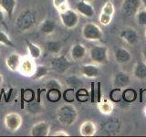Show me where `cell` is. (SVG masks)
Returning <instances> with one entry per match:
<instances>
[{
    "mask_svg": "<svg viewBox=\"0 0 146 137\" xmlns=\"http://www.w3.org/2000/svg\"><path fill=\"white\" fill-rule=\"evenodd\" d=\"M56 115L58 121L61 124L66 126H70L77 122L79 113H78V111L74 105L68 102L66 104L61 105L57 110Z\"/></svg>",
    "mask_w": 146,
    "mask_h": 137,
    "instance_id": "cell-1",
    "label": "cell"
},
{
    "mask_svg": "<svg viewBox=\"0 0 146 137\" xmlns=\"http://www.w3.org/2000/svg\"><path fill=\"white\" fill-rule=\"evenodd\" d=\"M36 24V14L32 9H25L18 15L15 20L17 29L20 32L30 30Z\"/></svg>",
    "mask_w": 146,
    "mask_h": 137,
    "instance_id": "cell-2",
    "label": "cell"
},
{
    "mask_svg": "<svg viewBox=\"0 0 146 137\" xmlns=\"http://www.w3.org/2000/svg\"><path fill=\"white\" fill-rule=\"evenodd\" d=\"M82 38L89 41H99L103 39V31L94 22H88L81 29Z\"/></svg>",
    "mask_w": 146,
    "mask_h": 137,
    "instance_id": "cell-3",
    "label": "cell"
},
{
    "mask_svg": "<svg viewBox=\"0 0 146 137\" xmlns=\"http://www.w3.org/2000/svg\"><path fill=\"white\" fill-rule=\"evenodd\" d=\"M72 65L73 62L64 55H54L50 59V68H51V70L56 71L57 73H59V74L66 73Z\"/></svg>",
    "mask_w": 146,
    "mask_h": 137,
    "instance_id": "cell-4",
    "label": "cell"
},
{
    "mask_svg": "<svg viewBox=\"0 0 146 137\" xmlns=\"http://www.w3.org/2000/svg\"><path fill=\"white\" fill-rule=\"evenodd\" d=\"M91 61L96 64H104L109 59V49L104 45H95L89 50Z\"/></svg>",
    "mask_w": 146,
    "mask_h": 137,
    "instance_id": "cell-5",
    "label": "cell"
},
{
    "mask_svg": "<svg viewBox=\"0 0 146 137\" xmlns=\"http://www.w3.org/2000/svg\"><path fill=\"white\" fill-rule=\"evenodd\" d=\"M59 19L61 21V24L68 29H75L79 25L80 22V14L74 9L68 8V10L58 13Z\"/></svg>",
    "mask_w": 146,
    "mask_h": 137,
    "instance_id": "cell-6",
    "label": "cell"
},
{
    "mask_svg": "<svg viewBox=\"0 0 146 137\" xmlns=\"http://www.w3.org/2000/svg\"><path fill=\"white\" fill-rule=\"evenodd\" d=\"M4 122L7 129L14 132H17L22 126L23 118L17 112H9L5 116Z\"/></svg>",
    "mask_w": 146,
    "mask_h": 137,
    "instance_id": "cell-7",
    "label": "cell"
},
{
    "mask_svg": "<svg viewBox=\"0 0 146 137\" xmlns=\"http://www.w3.org/2000/svg\"><path fill=\"white\" fill-rule=\"evenodd\" d=\"M141 5V0H123L121 6V12L127 17H135Z\"/></svg>",
    "mask_w": 146,
    "mask_h": 137,
    "instance_id": "cell-8",
    "label": "cell"
},
{
    "mask_svg": "<svg viewBox=\"0 0 146 137\" xmlns=\"http://www.w3.org/2000/svg\"><path fill=\"white\" fill-rule=\"evenodd\" d=\"M114 6L111 0H109L104 4V6L102 8L100 17H99V21L102 26H108L111 24V22L114 16Z\"/></svg>",
    "mask_w": 146,
    "mask_h": 137,
    "instance_id": "cell-9",
    "label": "cell"
},
{
    "mask_svg": "<svg viewBox=\"0 0 146 137\" xmlns=\"http://www.w3.org/2000/svg\"><path fill=\"white\" fill-rule=\"evenodd\" d=\"M36 65L34 62V59L31 57H25L22 58L20 66L18 68V71L20 72V74L26 77H32L36 70Z\"/></svg>",
    "mask_w": 146,
    "mask_h": 137,
    "instance_id": "cell-10",
    "label": "cell"
},
{
    "mask_svg": "<svg viewBox=\"0 0 146 137\" xmlns=\"http://www.w3.org/2000/svg\"><path fill=\"white\" fill-rule=\"evenodd\" d=\"M120 38L129 45H135L139 40V35L137 30L132 27H125L121 29Z\"/></svg>",
    "mask_w": 146,
    "mask_h": 137,
    "instance_id": "cell-11",
    "label": "cell"
},
{
    "mask_svg": "<svg viewBox=\"0 0 146 137\" xmlns=\"http://www.w3.org/2000/svg\"><path fill=\"white\" fill-rule=\"evenodd\" d=\"M76 11L80 14V16L87 18H91L95 16L96 11L94 7L90 4V2L80 0L76 5Z\"/></svg>",
    "mask_w": 146,
    "mask_h": 137,
    "instance_id": "cell-12",
    "label": "cell"
},
{
    "mask_svg": "<svg viewBox=\"0 0 146 137\" xmlns=\"http://www.w3.org/2000/svg\"><path fill=\"white\" fill-rule=\"evenodd\" d=\"M80 71L82 76L88 79H95L100 75V68L96 63H90V64H83L80 68Z\"/></svg>",
    "mask_w": 146,
    "mask_h": 137,
    "instance_id": "cell-13",
    "label": "cell"
},
{
    "mask_svg": "<svg viewBox=\"0 0 146 137\" xmlns=\"http://www.w3.org/2000/svg\"><path fill=\"white\" fill-rule=\"evenodd\" d=\"M50 134V125L47 122H38L31 127L30 136H48Z\"/></svg>",
    "mask_w": 146,
    "mask_h": 137,
    "instance_id": "cell-14",
    "label": "cell"
},
{
    "mask_svg": "<svg viewBox=\"0 0 146 137\" xmlns=\"http://www.w3.org/2000/svg\"><path fill=\"white\" fill-rule=\"evenodd\" d=\"M87 49L86 47L81 43H76L72 45L70 49V55L72 59V61H80L87 56Z\"/></svg>",
    "mask_w": 146,
    "mask_h": 137,
    "instance_id": "cell-15",
    "label": "cell"
},
{
    "mask_svg": "<svg viewBox=\"0 0 146 137\" xmlns=\"http://www.w3.org/2000/svg\"><path fill=\"white\" fill-rule=\"evenodd\" d=\"M114 59L118 64L125 65L131 61L132 55L125 48H117L114 50Z\"/></svg>",
    "mask_w": 146,
    "mask_h": 137,
    "instance_id": "cell-16",
    "label": "cell"
},
{
    "mask_svg": "<svg viewBox=\"0 0 146 137\" xmlns=\"http://www.w3.org/2000/svg\"><path fill=\"white\" fill-rule=\"evenodd\" d=\"M131 83V77L127 72L119 71L113 78V86L115 88H125Z\"/></svg>",
    "mask_w": 146,
    "mask_h": 137,
    "instance_id": "cell-17",
    "label": "cell"
},
{
    "mask_svg": "<svg viewBox=\"0 0 146 137\" xmlns=\"http://www.w3.org/2000/svg\"><path fill=\"white\" fill-rule=\"evenodd\" d=\"M22 57L17 52H13L6 58V66L9 70L18 71Z\"/></svg>",
    "mask_w": 146,
    "mask_h": 137,
    "instance_id": "cell-18",
    "label": "cell"
},
{
    "mask_svg": "<svg viewBox=\"0 0 146 137\" xmlns=\"http://www.w3.org/2000/svg\"><path fill=\"white\" fill-rule=\"evenodd\" d=\"M97 132V125L92 121H85L81 123L80 127V134L84 137H90L96 134Z\"/></svg>",
    "mask_w": 146,
    "mask_h": 137,
    "instance_id": "cell-19",
    "label": "cell"
},
{
    "mask_svg": "<svg viewBox=\"0 0 146 137\" xmlns=\"http://www.w3.org/2000/svg\"><path fill=\"white\" fill-rule=\"evenodd\" d=\"M57 29V22L54 19H47L43 20L39 25V31L44 35H51Z\"/></svg>",
    "mask_w": 146,
    "mask_h": 137,
    "instance_id": "cell-20",
    "label": "cell"
},
{
    "mask_svg": "<svg viewBox=\"0 0 146 137\" xmlns=\"http://www.w3.org/2000/svg\"><path fill=\"white\" fill-rule=\"evenodd\" d=\"M132 76L139 80H146V61H139L135 64L132 70Z\"/></svg>",
    "mask_w": 146,
    "mask_h": 137,
    "instance_id": "cell-21",
    "label": "cell"
},
{
    "mask_svg": "<svg viewBox=\"0 0 146 137\" xmlns=\"http://www.w3.org/2000/svg\"><path fill=\"white\" fill-rule=\"evenodd\" d=\"M17 7V0H0V8L8 17H12Z\"/></svg>",
    "mask_w": 146,
    "mask_h": 137,
    "instance_id": "cell-22",
    "label": "cell"
},
{
    "mask_svg": "<svg viewBox=\"0 0 146 137\" xmlns=\"http://www.w3.org/2000/svg\"><path fill=\"white\" fill-rule=\"evenodd\" d=\"M46 50L51 55H58L62 50V44L57 40H48L45 43Z\"/></svg>",
    "mask_w": 146,
    "mask_h": 137,
    "instance_id": "cell-23",
    "label": "cell"
},
{
    "mask_svg": "<svg viewBox=\"0 0 146 137\" xmlns=\"http://www.w3.org/2000/svg\"><path fill=\"white\" fill-rule=\"evenodd\" d=\"M27 51L29 53V56L33 59H38L42 55V49L38 45H36L31 41H27Z\"/></svg>",
    "mask_w": 146,
    "mask_h": 137,
    "instance_id": "cell-24",
    "label": "cell"
},
{
    "mask_svg": "<svg viewBox=\"0 0 146 137\" xmlns=\"http://www.w3.org/2000/svg\"><path fill=\"white\" fill-rule=\"evenodd\" d=\"M114 105L111 100H102L98 102V109L102 114L109 115L113 112Z\"/></svg>",
    "mask_w": 146,
    "mask_h": 137,
    "instance_id": "cell-25",
    "label": "cell"
},
{
    "mask_svg": "<svg viewBox=\"0 0 146 137\" xmlns=\"http://www.w3.org/2000/svg\"><path fill=\"white\" fill-rule=\"evenodd\" d=\"M49 72V68L44 65H36V70L34 72L33 76L31 78L35 80H39L41 79H43L44 77H46Z\"/></svg>",
    "mask_w": 146,
    "mask_h": 137,
    "instance_id": "cell-26",
    "label": "cell"
},
{
    "mask_svg": "<svg viewBox=\"0 0 146 137\" xmlns=\"http://www.w3.org/2000/svg\"><path fill=\"white\" fill-rule=\"evenodd\" d=\"M137 98V92L133 89L128 88L122 90V99L127 102H134Z\"/></svg>",
    "mask_w": 146,
    "mask_h": 137,
    "instance_id": "cell-27",
    "label": "cell"
},
{
    "mask_svg": "<svg viewBox=\"0 0 146 137\" xmlns=\"http://www.w3.org/2000/svg\"><path fill=\"white\" fill-rule=\"evenodd\" d=\"M54 7L57 9L58 13H61L68 10L70 7V4H68V0H52Z\"/></svg>",
    "mask_w": 146,
    "mask_h": 137,
    "instance_id": "cell-28",
    "label": "cell"
},
{
    "mask_svg": "<svg viewBox=\"0 0 146 137\" xmlns=\"http://www.w3.org/2000/svg\"><path fill=\"white\" fill-rule=\"evenodd\" d=\"M0 44L3 46H6V47H10L14 48L15 47V44L12 41V39L9 38V36L2 30H0Z\"/></svg>",
    "mask_w": 146,
    "mask_h": 137,
    "instance_id": "cell-29",
    "label": "cell"
},
{
    "mask_svg": "<svg viewBox=\"0 0 146 137\" xmlns=\"http://www.w3.org/2000/svg\"><path fill=\"white\" fill-rule=\"evenodd\" d=\"M110 100L114 102H121L122 99V90L120 88H114L111 92H110Z\"/></svg>",
    "mask_w": 146,
    "mask_h": 137,
    "instance_id": "cell-30",
    "label": "cell"
},
{
    "mask_svg": "<svg viewBox=\"0 0 146 137\" xmlns=\"http://www.w3.org/2000/svg\"><path fill=\"white\" fill-rule=\"evenodd\" d=\"M47 97L48 100H50L52 102H56L58 100H60L61 97V92L60 90H48V93H47Z\"/></svg>",
    "mask_w": 146,
    "mask_h": 137,
    "instance_id": "cell-31",
    "label": "cell"
},
{
    "mask_svg": "<svg viewBox=\"0 0 146 137\" xmlns=\"http://www.w3.org/2000/svg\"><path fill=\"white\" fill-rule=\"evenodd\" d=\"M135 18L138 25L141 27H146V9H139V11L135 15Z\"/></svg>",
    "mask_w": 146,
    "mask_h": 137,
    "instance_id": "cell-32",
    "label": "cell"
},
{
    "mask_svg": "<svg viewBox=\"0 0 146 137\" xmlns=\"http://www.w3.org/2000/svg\"><path fill=\"white\" fill-rule=\"evenodd\" d=\"M45 87L48 90H62V84L60 83V81L56 79H50L47 80L45 83Z\"/></svg>",
    "mask_w": 146,
    "mask_h": 137,
    "instance_id": "cell-33",
    "label": "cell"
},
{
    "mask_svg": "<svg viewBox=\"0 0 146 137\" xmlns=\"http://www.w3.org/2000/svg\"><path fill=\"white\" fill-rule=\"evenodd\" d=\"M63 97L67 102L71 103L73 100H75V97H76L74 88H68V90H66L63 93Z\"/></svg>",
    "mask_w": 146,
    "mask_h": 137,
    "instance_id": "cell-34",
    "label": "cell"
},
{
    "mask_svg": "<svg viewBox=\"0 0 146 137\" xmlns=\"http://www.w3.org/2000/svg\"><path fill=\"white\" fill-rule=\"evenodd\" d=\"M76 97L77 99L80 100L81 102H87L89 99V93L87 90L85 89H80L79 91L76 93Z\"/></svg>",
    "mask_w": 146,
    "mask_h": 137,
    "instance_id": "cell-35",
    "label": "cell"
},
{
    "mask_svg": "<svg viewBox=\"0 0 146 137\" xmlns=\"http://www.w3.org/2000/svg\"><path fill=\"white\" fill-rule=\"evenodd\" d=\"M80 80L78 79L77 77L75 76H71V77H68V79H67V83L68 85L70 87V88H74V87L78 86L80 83L79 82H75V81H79Z\"/></svg>",
    "mask_w": 146,
    "mask_h": 137,
    "instance_id": "cell-36",
    "label": "cell"
},
{
    "mask_svg": "<svg viewBox=\"0 0 146 137\" xmlns=\"http://www.w3.org/2000/svg\"><path fill=\"white\" fill-rule=\"evenodd\" d=\"M52 135L53 136H70V134L65 131H57V132H55Z\"/></svg>",
    "mask_w": 146,
    "mask_h": 137,
    "instance_id": "cell-37",
    "label": "cell"
},
{
    "mask_svg": "<svg viewBox=\"0 0 146 137\" xmlns=\"http://www.w3.org/2000/svg\"><path fill=\"white\" fill-rule=\"evenodd\" d=\"M5 23V12L0 8V24H4Z\"/></svg>",
    "mask_w": 146,
    "mask_h": 137,
    "instance_id": "cell-38",
    "label": "cell"
},
{
    "mask_svg": "<svg viewBox=\"0 0 146 137\" xmlns=\"http://www.w3.org/2000/svg\"><path fill=\"white\" fill-rule=\"evenodd\" d=\"M141 54H143V58L144 59V61H146V45L143 48V50H141Z\"/></svg>",
    "mask_w": 146,
    "mask_h": 137,
    "instance_id": "cell-39",
    "label": "cell"
},
{
    "mask_svg": "<svg viewBox=\"0 0 146 137\" xmlns=\"http://www.w3.org/2000/svg\"><path fill=\"white\" fill-rule=\"evenodd\" d=\"M3 82H4V78H3V75L0 73V87L3 84Z\"/></svg>",
    "mask_w": 146,
    "mask_h": 137,
    "instance_id": "cell-40",
    "label": "cell"
},
{
    "mask_svg": "<svg viewBox=\"0 0 146 137\" xmlns=\"http://www.w3.org/2000/svg\"><path fill=\"white\" fill-rule=\"evenodd\" d=\"M141 4L143 5V7H144V8L146 9V0H141Z\"/></svg>",
    "mask_w": 146,
    "mask_h": 137,
    "instance_id": "cell-41",
    "label": "cell"
},
{
    "mask_svg": "<svg viewBox=\"0 0 146 137\" xmlns=\"http://www.w3.org/2000/svg\"><path fill=\"white\" fill-rule=\"evenodd\" d=\"M144 37H145V39H146V27H145V30H144Z\"/></svg>",
    "mask_w": 146,
    "mask_h": 137,
    "instance_id": "cell-42",
    "label": "cell"
},
{
    "mask_svg": "<svg viewBox=\"0 0 146 137\" xmlns=\"http://www.w3.org/2000/svg\"><path fill=\"white\" fill-rule=\"evenodd\" d=\"M84 1H88V2H92L94 0H84Z\"/></svg>",
    "mask_w": 146,
    "mask_h": 137,
    "instance_id": "cell-43",
    "label": "cell"
},
{
    "mask_svg": "<svg viewBox=\"0 0 146 137\" xmlns=\"http://www.w3.org/2000/svg\"><path fill=\"white\" fill-rule=\"evenodd\" d=\"M144 114H145V116H146V107H145V109H144Z\"/></svg>",
    "mask_w": 146,
    "mask_h": 137,
    "instance_id": "cell-44",
    "label": "cell"
}]
</instances>
